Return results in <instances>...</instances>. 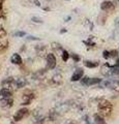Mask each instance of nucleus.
Here are the masks:
<instances>
[{
  "label": "nucleus",
  "instance_id": "obj_1",
  "mask_svg": "<svg viewBox=\"0 0 119 124\" xmlns=\"http://www.w3.org/2000/svg\"><path fill=\"white\" fill-rule=\"evenodd\" d=\"M112 103L106 99H101L98 102V111L101 116H105V117H108L112 113Z\"/></svg>",
  "mask_w": 119,
  "mask_h": 124
},
{
  "label": "nucleus",
  "instance_id": "obj_2",
  "mask_svg": "<svg viewBox=\"0 0 119 124\" xmlns=\"http://www.w3.org/2000/svg\"><path fill=\"white\" fill-rule=\"evenodd\" d=\"M29 114V111L27 110V108H20L16 114H15L14 116V121H21V120H23L25 117H27Z\"/></svg>",
  "mask_w": 119,
  "mask_h": 124
},
{
  "label": "nucleus",
  "instance_id": "obj_3",
  "mask_svg": "<svg viewBox=\"0 0 119 124\" xmlns=\"http://www.w3.org/2000/svg\"><path fill=\"white\" fill-rule=\"evenodd\" d=\"M101 79H97V78H83L81 83L82 85H84V86H92V85H96L98 83H101Z\"/></svg>",
  "mask_w": 119,
  "mask_h": 124
},
{
  "label": "nucleus",
  "instance_id": "obj_4",
  "mask_svg": "<svg viewBox=\"0 0 119 124\" xmlns=\"http://www.w3.org/2000/svg\"><path fill=\"white\" fill-rule=\"evenodd\" d=\"M101 8L103 11H107V13H111L115 9V5L113 4V2L111 1H103L101 4Z\"/></svg>",
  "mask_w": 119,
  "mask_h": 124
},
{
  "label": "nucleus",
  "instance_id": "obj_5",
  "mask_svg": "<svg viewBox=\"0 0 119 124\" xmlns=\"http://www.w3.org/2000/svg\"><path fill=\"white\" fill-rule=\"evenodd\" d=\"M57 64L56 57L54 56V54H48L47 55V65L50 69H53Z\"/></svg>",
  "mask_w": 119,
  "mask_h": 124
},
{
  "label": "nucleus",
  "instance_id": "obj_6",
  "mask_svg": "<svg viewBox=\"0 0 119 124\" xmlns=\"http://www.w3.org/2000/svg\"><path fill=\"white\" fill-rule=\"evenodd\" d=\"M11 97H13V96H11V90L5 89V88H2L1 90H0V101L11 98Z\"/></svg>",
  "mask_w": 119,
  "mask_h": 124
},
{
  "label": "nucleus",
  "instance_id": "obj_7",
  "mask_svg": "<svg viewBox=\"0 0 119 124\" xmlns=\"http://www.w3.org/2000/svg\"><path fill=\"white\" fill-rule=\"evenodd\" d=\"M83 75H84L83 69L78 68L74 73H72V76H71V81H72V82H77V81L81 80L82 77H83Z\"/></svg>",
  "mask_w": 119,
  "mask_h": 124
},
{
  "label": "nucleus",
  "instance_id": "obj_8",
  "mask_svg": "<svg viewBox=\"0 0 119 124\" xmlns=\"http://www.w3.org/2000/svg\"><path fill=\"white\" fill-rule=\"evenodd\" d=\"M34 98V94L33 93H28V94H24L22 97V104H29L32 101V99Z\"/></svg>",
  "mask_w": 119,
  "mask_h": 124
},
{
  "label": "nucleus",
  "instance_id": "obj_9",
  "mask_svg": "<svg viewBox=\"0 0 119 124\" xmlns=\"http://www.w3.org/2000/svg\"><path fill=\"white\" fill-rule=\"evenodd\" d=\"M26 84H27V82H26V80L24 79V78H19V79L15 80V85H16L17 88H23V87H25Z\"/></svg>",
  "mask_w": 119,
  "mask_h": 124
},
{
  "label": "nucleus",
  "instance_id": "obj_10",
  "mask_svg": "<svg viewBox=\"0 0 119 124\" xmlns=\"http://www.w3.org/2000/svg\"><path fill=\"white\" fill-rule=\"evenodd\" d=\"M10 61H11V63L17 64V65L22 64V58H21V56L19 55V54H14V55L11 56V58H10Z\"/></svg>",
  "mask_w": 119,
  "mask_h": 124
},
{
  "label": "nucleus",
  "instance_id": "obj_11",
  "mask_svg": "<svg viewBox=\"0 0 119 124\" xmlns=\"http://www.w3.org/2000/svg\"><path fill=\"white\" fill-rule=\"evenodd\" d=\"M13 103H14V99H13V97H11V98H8V99L2 100L1 106H2L3 108H10L11 106H13Z\"/></svg>",
  "mask_w": 119,
  "mask_h": 124
},
{
  "label": "nucleus",
  "instance_id": "obj_12",
  "mask_svg": "<svg viewBox=\"0 0 119 124\" xmlns=\"http://www.w3.org/2000/svg\"><path fill=\"white\" fill-rule=\"evenodd\" d=\"M84 65H85L86 67H89V68H94V67L98 66V62H95V61H85V62H84Z\"/></svg>",
  "mask_w": 119,
  "mask_h": 124
},
{
  "label": "nucleus",
  "instance_id": "obj_13",
  "mask_svg": "<svg viewBox=\"0 0 119 124\" xmlns=\"http://www.w3.org/2000/svg\"><path fill=\"white\" fill-rule=\"evenodd\" d=\"M94 122L95 124H106V121L101 115H94Z\"/></svg>",
  "mask_w": 119,
  "mask_h": 124
},
{
  "label": "nucleus",
  "instance_id": "obj_14",
  "mask_svg": "<svg viewBox=\"0 0 119 124\" xmlns=\"http://www.w3.org/2000/svg\"><path fill=\"white\" fill-rule=\"evenodd\" d=\"M61 57H62V60L64 62H66L68 60V58H70V54H68L67 51H65V50H64V51L62 52V55H61Z\"/></svg>",
  "mask_w": 119,
  "mask_h": 124
},
{
  "label": "nucleus",
  "instance_id": "obj_15",
  "mask_svg": "<svg viewBox=\"0 0 119 124\" xmlns=\"http://www.w3.org/2000/svg\"><path fill=\"white\" fill-rule=\"evenodd\" d=\"M56 113L54 111H50V113H49V118H50V120L51 121H54V120L56 119Z\"/></svg>",
  "mask_w": 119,
  "mask_h": 124
},
{
  "label": "nucleus",
  "instance_id": "obj_16",
  "mask_svg": "<svg viewBox=\"0 0 119 124\" xmlns=\"http://www.w3.org/2000/svg\"><path fill=\"white\" fill-rule=\"evenodd\" d=\"M6 36V31L2 26H0V38H3Z\"/></svg>",
  "mask_w": 119,
  "mask_h": 124
},
{
  "label": "nucleus",
  "instance_id": "obj_17",
  "mask_svg": "<svg viewBox=\"0 0 119 124\" xmlns=\"http://www.w3.org/2000/svg\"><path fill=\"white\" fill-rule=\"evenodd\" d=\"M15 35H16V36L23 37V36H25V35H26V33L24 32V31H19V32H16V33H15Z\"/></svg>",
  "mask_w": 119,
  "mask_h": 124
},
{
  "label": "nucleus",
  "instance_id": "obj_18",
  "mask_svg": "<svg viewBox=\"0 0 119 124\" xmlns=\"http://www.w3.org/2000/svg\"><path fill=\"white\" fill-rule=\"evenodd\" d=\"M103 58H105V59H108V58H110V57H111L110 52H108V51H103Z\"/></svg>",
  "mask_w": 119,
  "mask_h": 124
},
{
  "label": "nucleus",
  "instance_id": "obj_19",
  "mask_svg": "<svg viewBox=\"0 0 119 124\" xmlns=\"http://www.w3.org/2000/svg\"><path fill=\"white\" fill-rule=\"evenodd\" d=\"M71 58L74 59L75 62H79V61H80V57L77 55V54H72V55H71Z\"/></svg>",
  "mask_w": 119,
  "mask_h": 124
},
{
  "label": "nucleus",
  "instance_id": "obj_20",
  "mask_svg": "<svg viewBox=\"0 0 119 124\" xmlns=\"http://www.w3.org/2000/svg\"><path fill=\"white\" fill-rule=\"evenodd\" d=\"M53 80H54V82H61V77L59 75H57V76H54L53 77Z\"/></svg>",
  "mask_w": 119,
  "mask_h": 124
},
{
  "label": "nucleus",
  "instance_id": "obj_21",
  "mask_svg": "<svg viewBox=\"0 0 119 124\" xmlns=\"http://www.w3.org/2000/svg\"><path fill=\"white\" fill-rule=\"evenodd\" d=\"M110 55H111V57H117L118 56V52L116 51V50H113V51L110 52Z\"/></svg>",
  "mask_w": 119,
  "mask_h": 124
},
{
  "label": "nucleus",
  "instance_id": "obj_22",
  "mask_svg": "<svg viewBox=\"0 0 119 124\" xmlns=\"http://www.w3.org/2000/svg\"><path fill=\"white\" fill-rule=\"evenodd\" d=\"M52 48L53 49H60L61 46L59 44H55V42H54V44H52Z\"/></svg>",
  "mask_w": 119,
  "mask_h": 124
},
{
  "label": "nucleus",
  "instance_id": "obj_23",
  "mask_svg": "<svg viewBox=\"0 0 119 124\" xmlns=\"http://www.w3.org/2000/svg\"><path fill=\"white\" fill-rule=\"evenodd\" d=\"M3 16V10H2V0H0V18Z\"/></svg>",
  "mask_w": 119,
  "mask_h": 124
},
{
  "label": "nucleus",
  "instance_id": "obj_24",
  "mask_svg": "<svg viewBox=\"0 0 119 124\" xmlns=\"http://www.w3.org/2000/svg\"><path fill=\"white\" fill-rule=\"evenodd\" d=\"M32 21L35 22V23H41L40 19H38V18H36V17H33V18H32Z\"/></svg>",
  "mask_w": 119,
  "mask_h": 124
},
{
  "label": "nucleus",
  "instance_id": "obj_25",
  "mask_svg": "<svg viewBox=\"0 0 119 124\" xmlns=\"http://www.w3.org/2000/svg\"><path fill=\"white\" fill-rule=\"evenodd\" d=\"M28 39H32V40H38L37 37H34V36H28Z\"/></svg>",
  "mask_w": 119,
  "mask_h": 124
}]
</instances>
